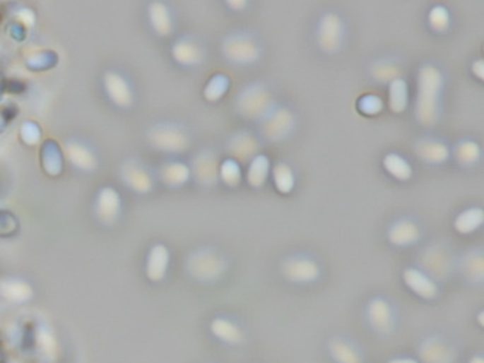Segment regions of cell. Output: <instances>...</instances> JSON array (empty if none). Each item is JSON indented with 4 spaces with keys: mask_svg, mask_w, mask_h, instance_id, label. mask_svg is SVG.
<instances>
[{
    "mask_svg": "<svg viewBox=\"0 0 484 363\" xmlns=\"http://www.w3.org/2000/svg\"><path fill=\"white\" fill-rule=\"evenodd\" d=\"M232 85V80L226 73H215L212 74L206 84L203 85L202 95L208 102H219L222 98L226 97Z\"/></svg>",
    "mask_w": 484,
    "mask_h": 363,
    "instance_id": "36",
    "label": "cell"
},
{
    "mask_svg": "<svg viewBox=\"0 0 484 363\" xmlns=\"http://www.w3.org/2000/svg\"><path fill=\"white\" fill-rule=\"evenodd\" d=\"M159 179L171 189H179L185 186L192 179L189 163L179 159H171L165 162L159 167Z\"/></svg>",
    "mask_w": 484,
    "mask_h": 363,
    "instance_id": "22",
    "label": "cell"
},
{
    "mask_svg": "<svg viewBox=\"0 0 484 363\" xmlns=\"http://www.w3.org/2000/svg\"><path fill=\"white\" fill-rule=\"evenodd\" d=\"M447 77L435 60H425L418 67L413 115L419 125L435 128L443 115Z\"/></svg>",
    "mask_w": 484,
    "mask_h": 363,
    "instance_id": "1",
    "label": "cell"
},
{
    "mask_svg": "<svg viewBox=\"0 0 484 363\" xmlns=\"http://www.w3.org/2000/svg\"><path fill=\"white\" fill-rule=\"evenodd\" d=\"M402 280L415 295L425 301H432L439 295L437 282L418 266L405 267L402 271Z\"/></svg>",
    "mask_w": 484,
    "mask_h": 363,
    "instance_id": "17",
    "label": "cell"
},
{
    "mask_svg": "<svg viewBox=\"0 0 484 363\" xmlns=\"http://www.w3.org/2000/svg\"><path fill=\"white\" fill-rule=\"evenodd\" d=\"M121 212V198L117 189L112 186H104L98 191L95 199V215L104 225H112L117 222Z\"/></svg>",
    "mask_w": 484,
    "mask_h": 363,
    "instance_id": "20",
    "label": "cell"
},
{
    "mask_svg": "<svg viewBox=\"0 0 484 363\" xmlns=\"http://www.w3.org/2000/svg\"><path fill=\"white\" fill-rule=\"evenodd\" d=\"M26 26H23L22 23H19V22H12L11 25H9V28H8V33L13 37V39H16V40H23V39H26Z\"/></svg>",
    "mask_w": 484,
    "mask_h": 363,
    "instance_id": "44",
    "label": "cell"
},
{
    "mask_svg": "<svg viewBox=\"0 0 484 363\" xmlns=\"http://www.w3.org/2000/svg\"><path fill=\"white\" fill-rule=\"evenodd\" d=\"M483 149L480 142L473 136H461L450 145V159L463 169H471L481 162Z\"/></svg>",
    "mask_w": 484,
    "mask_h": 363,
    "instance_id": "18",
    "label": "cell"
},
{
    "mask_svg": "<svg viewBox=\"0 0 484 363\" xmlns=\"http://www.w3.org/2000/svg\"><path fill=\"white\" fill-rule=\"evenodd\" d=\"M261 139L256 131L249 128H242L230 133L226 141L225 150L228 157H232L237 162H249L257 153L261 152Z\"/></svg>",
    "mask_w": 484,
    "mask_h": 363,
    "instance_id": "12",
    "label": "cell"
},
{
    "mask_svg": "<svg viewBox=\"0 0 484 363\" xmlns=\"http://www.w3.org/2000/svg\"><path fill=\"white\" fill-rule=\"evenodd\" d=\"M420 357L425 363H451V347L440 336H430L420 346Z\"/></svg>",
    "mask_w": 484,
    "mask_h": 363,
    "instance_id": "32",
    "label": "cell"
},
{
    "mask_svg": "<svg viewBox=\"0 0 484 363\" xmlns=\"http://www.w3.org/2000/svg\"><path fill=\"white\" fill-rule=\"evenodd\" d=\"M171 56L181 67L192 69L205 61L206 50L201 39L192 35H184L174 42L171 47Z\"/></svg>",
    "mask_w": 484,
    "mask_h": 363,
    "instance_id": "14",
    "label": "cell"
},
{
    "mask_svg": "<svg viewBox=\"0 0 484 363\" xmlns=\"http://www.w3.org/2000/svg\"><path fill=\"white\" fill-rule=\"evenodd\" d=\"M211 331L219 340L228 345H237L243 340V332L240 326L226 316H216L211 322Z\"/></svg>",
    "mask_w": 484,
    "mask_h": 363,
    "instance_id": "34",
    "label": "cell"
},
{
    "mask_svg": "<svg viewBox=\"0 0 484 363\" xmlns=\"http://www.w3.org/2000/svg\"><path fill=\"white\" fill-rule=\"evenodd\" d=\"M244 179V172L242 167V163L232 159L225 157L220 160L219 165V184H222L230 189L239 188Z\"/></svg>",
    "mask_w": 484,
    "mask_h": 363,
    "instance_id": "37",
    "label": "cell"
},
{
    "mask_svg": "<svg viewBox=\"0 0 484 363\" xmlns=\"http://www.w3.org/2000/svg\"><path fill=\"white\" fill-rule=\"evenodd\" d=\"M416 157L429 166H442L450 160V145L437 135H422L413 142Z\"/></svg>",
    "mask_w": 484,
    "mask_h": 363,
    "instance_id": "13",
    "label": "cell"
},
{
    "mask_svg": "<svg viewBox=\"0 0 484 363\" xmlns=\"http://www.w3.org/2000/svg\"><path fill=\"white\" fill-rule=\"evenodd\" d=\"M484 223V209L480 205H470L461 209L453 219V229L461 236H468L481 229Z\"/></svg>",
    "mask_w": 484,
    "mask_h": 363,
    "instance_id": "28",
    "label": "cell"
},
{
    "mask_svg": "<svg viewBox=\"0 0 484 363\" xmlns=\"http://www.w3.org/2000/svg\"><path fill=\"white\" fill-rule=\"evenodd\" d=\"M388 363H419V362L412 357H396V359L389 360Z\"/></svg>",
    "mask_w": 484,
    "mask_h": 363,
    "instance_id": "48",
    "label": "cell"
},
{
    "mask_svg": "<svg viewBox=\"0 0 484 363\" xmlns=\"http://www.w3.org/2000/svg\"><path fill=\"white\" fill-rule=\"evenodd\" d=\"M329 349L337 363H362L358 349L346 338L331 339Z\"/></svg>",
    "mask_w": 484,
    "mask_h": 363,
    "instance_id": "38",
    "label": "cell"
},
{
    "mask_svg": "<svg viewBox=\"0 0 484 363\" xmlns=\"http://www.w3.org/2000/svg\"><path fill=\"white\" fill-rule=\"evenodd\" d=\"M365 315L370 326L378 333H389L395 326V308L391 301L382 295H377L370 299Z\"/></svg>",
    "mask_w": 484,
    "mask_h": 363,
    "instance_id": "15",
    "label": "cell"
},
{
    "mask_svg": "<svg viewBox=\"0 0 484 363\" xmlns=\"http://www.w3.org/2000/svg\"><path fill=\"white\" fill-rule=\"evenodd\" d=\"M149 143L160 152L182 153L191 145V133L185 125L174 121H165L153 125L148 132Z\"/></svg>",
    "mask_w": 484,
    "mask_h": 363,
    "instance_id": "8",
    "label": "cell"
},
{
    "mask_svg": "<svg viewBox=\"0 0 484 363\" xmlns=\"http://www.w3.org/2000/svg\"><path fill=\"white\" fill-rule=\"evenodd\" d=\"M470 71L478 81H483L484 80V60L481 57L474 59L470 64Z\"/></svg>",
    "mask_w": 484,
    "mask_h": 363,
    "instance_id": "47",
    "label": "cell"
},
{
    "mask_svg": "<svg viewBox=\"0 0 484 363\" xmlns=\"http://www.w3.org/2000/svg\"><path fill=\"white\" fill-rule=\"evenodd\" d=\"M64 155L77 169L83 172H94L97 167V159L93 150L80 141H67L64 145Z\"/></svg>",
    "mask_w": 484,
    "mask_h": 363,
    "instance_id": "29",
    "label": "cell"
},
{
    "mask_svg": "<svg viewBox=\"0 0 484 363\" xmlns=\"http://www.w3.org/2000/svg\"><path fill=\"white\" fill-rule=\"evenodd\" d=\"M0 88L2 93H11V94H22L26 90V84L19 78H5L0 83Z\"/></svg>",
    "mask_w": 484,
    "mask_h": 363,
    "instance_id": "43",
    "label": "cell"
},
{
    "mask_svg": "<svg viewBox=\"0 0 484 363\" xmlns=\"http://www.w3.org/2000/svg\"><path fill=\"white\" fill-rule=\"evenodd\" d=\"M270 179L280 195H290L297 185L295 169L285 159H278L271 165Z\"/></svg>",
    "mask_w": 484,
    "mask_h": 363,
    "instance_id": "25",
    "label": "cell"
},
{
    "mask_svg": "<svg viewBox=\"0 0 484 363\" xmlns=\"http://www.w3.org/2000/svg\"><path fill=\"white\" fill-rule=\"evenodd\" d=\"M220 157L212 148H203L192 157L189 167L192 179L202 188H215L219 185Z\"/></svg>",
    "mask_w": 484,
    "mask_h": 363,
    "instance_id": "11",
    "label": "cell"
},
{
    "mask_svg": "<svg viewBox=\"0 0 484 363\" xmlns=\"http://www.w3.org/2000/svg\"><path fill=\"white\" fill-rule=\"evenodd\" d=\"M468 363H484V359L481 356H474L470 359Z\"/></svg>",
    "mask_w": 484,
    "mask_h": 363,
    "instance_id": "49",
    "label": "cell"
},
{
    "mask_svg": "<svg viewBox=\"0 0 484 363\" xmlns=\"http://www.w3.org/2000/svg\"><path fill=\"white\" fill-rule=\"evenodd\" d=\"M273 85L261 78L252 80L242 85L235 98L236 114L252 122H259L277 104Z\"/></svg>",
    "mask_w": 484,
    "mask_h": 363,
    "instance_id": "3",
    "label": "cell"
},
{
    "mask_svg": "<svg viewBox=\"0 0 484 363\" xmlns=\"http://www.w3.org/2000/svg\"><path fill=\"white\" fill-rule=\"evenodd\" d=\"M386 240L396 249L416 246L423 239V227L413 215H401L389 222L385 232Z\"/></svg>",
    "mask_w": 484,
    "mask_h": 363,
    "instance_id": "9",
    "label": "cell"
},
{
    "mask_svg": "<svg viewBox=\"0 0 484 363\" xmlns=\"http://www.w3.org/2000/svg\"><path fill=\"white\" fill-rule=\"evenodd\" d=\"M314 44L326 56L338 54L348 39V23L337 9L322 11L314 23Z\"/></svg>",
    "mask_w": 484,
    "mask_h": 363,
    "instance_id": "4",
    "label": "cell"
},
{
    "mask_svg": "<svg viewBox=\"0 0 484 363\" xmlns=\"http://www.w3.org/2000/svg\"><path fill=\"white\" fill-rule=\"evenodd\" d=\"M382 167L398 182H408L413 177V166L411 160L399 152H386L382 157Z\"/></svg>",
    "mask_w": 484,
    "mask_h": 363,
    "instance_id": "30",
    "label": "cell"
},
{
    "mask_svg": "<svg viewBox=\"0 0 484 363\" xmlns=\"http://www.w3.org/2000/svg\"><path fill=\"white\" fill-rule=\"evenodd\" d=\"M271 160L270 157L260 152L254 157H252L247 162L244 179L247 182V185L253 189H261L266 186L267 180L270 179V172H271Z\"/></svg>",
    "mask_w": 484,
    "mask_h": 363,
    "instance_id": "27",
    "label": "cell"
},
{
    "mask_svg": "<svg viewBox=\"0 0 484 363\" xmlns=\"http://www.w3.org/2000/svg\"><path fill=\"white\" fill-rule=\"evenodd\" d=\"M171 254L165 244H155L148 253L146 274L152 281L163 280L170 267Z\"/></svg>",
    "mask_w": 484,
    "mask_h": 363,
    "instance_id": "31",
    "label": "cell"
},
{
    "mask_svg": "<svg viewBox=\"0 0 484 363\" xmlns=\"http://www.w3.org/2000/svg\"><path fill=\"white\" fill-rule=\"evenodd\" d=\"M358 111H361L367 117H375L384 111L385 101L377 94H364L358 100Z\"/></svg>",
    "mask_w": 484,
    "mask_h": 363,
    "instance_id": "40",
    "label": "cell"
},
{
    "mask_svg": "<svg viewBox=\"0 0 484 363\" xmlns=\"http://www.w3.org/2000/svg\"><path fill=\"white\" fill-rule=\"evenodd\" d=\"M148 20L152 30L160 37H168L174 33V13L171 8L164 2H152L148 6Z\"/></svg>",
    "mask_w": 484,
    "mask_h": 363,
    "instance_id": "23",
    "label": "cell"
},
{
    "mask_svg": "<svg viewBox=\"0 0 484 363\" xmlns=\"http://www.w3.org/2000/svg\"><path fill=\"white\" fill-rule=\"evenodd\" d=\"M105 93L108 98L121 108H128L134 101L132 90L128 84V81L115 71H107L102 80Z\"/></svg>",
    "mask_w": 484,
    "mask_h": 363,
    "instance_id": "21",
    "label": "cell"
},
{
    "mask_svg": "<svg viewBox=\"0 0 484 363\" xmlns=\"http://www.w3.org/2000/svg\"><path fill=\"white\" fill-rule=\"evenodd\" d=\"M19 136H20V141L28 145V146H35L40 142L42 136H43V131L39 125V122L36 121H32V119H28L25 121L22 125H20V129H19Z\"/></svg>",
    "mask_w": 484,
    "mask_h": 363,
    "instance_id": "41",
    "label": "cell"
},
{
    "mask_svg": "<svg viewBox=\"0 0 484 363\" xmlns=\"http://www.w3.org/2000/svg\"><path fill=\"white\" fill-rule=\"evenodd\" d=\"M122 179L135 194L146 195L152 191L153 180L150 173L136 162L125 163L122 169Z\"/></svg>",
    "mask_w": 484,
    "mask_h": 363,
    "instance_id": "26",
    "label": "cell"
},
{
    "mask_svg": "<svg viewBox=\"0 0 484 363\" xmlns=\"http://www.w3.org/2000/svg\"><path fill=\"white\" fill-rule=\"evenodd\" d=\"M426 23L433 33L444 35L446 32H449L453 23L450 9L443 4L432 5L426 13Z\"/></svg>",
    "mask_w": 484,
    "mask_h": 363,
    "instance_id": "35",
    "label": "cell"
},
{
    "mask_svg": "<svg viewBox=\"0 0 484 363\" xmlns=\"http://www.w3.org/2000/svg\"><path fill=\"white\" fill-rule=\"evenodd\" d=\"M18 114H19V107H18L16 104H13V102L6 104V105L4 107V109L0 111V117L4 118V121H5L6 124H8L9 121L15 119V118L18 117Z\"/></svg>",
    "mask_w": 484,
    "mask_h": 363,
    "instance_id": "46",
    "label": "cell"
},
{
    "mask_svg": "<svg viewBox=\"0 0 484 363\" xmlns=\"http://www.w3.org/2000/svg\"><path fill=\"white\" fill-rule=\"evenodd\" d=\"M6 125H8V124L4 121V118H2V117H0V132H4V131H5Z\"/></svg>",
    "mask_w": 484,
    "mask_h": 363,
    "instance_id": "50",
    "label": "cell"
},
{
    "mask_svg": "<svg viewBox=\"0 0 484 363\" xmlns=\"http://www.w3.org/2000/svg\"><path fill=\"white\" fill-rule=\"evenodd\" d=\"M388 88V108L391 109V112L394 114H403L408 107H409V100H411V94H409V84L406 81L405 77L396 78L392 83H389L386 85Z\"/></svg>",
    "mask_w": 484,
    "mask_h": 363,
    "instance_id": "33",
    "label": "cell"
},
{
    "mask_svg": "<svg viewBox=\"0 0 484 363\" xmlns=\"http://www.w3.org/2000/svg\"><path fill=\"white\" fill-rule=\"evenodd\" d=\"M461 275L471 284L484 281V249L481 246L470 247L456 261Z\"/></svg>",
    "mask_w": 484,
    "mask_h": 363,
    "instance_id": "19",
    "label": "cell"
},
{
    "mask_svg": "<svg viewBox=\"0 0 484 363\" xmlns=\"http://www.w3.org/2000/svg\"><path fill=\"white\" fill-rule=\"evenodd\" d=\"M297 128L295 111L284 104L277 102L273 109L257 122V135L261 142L278 143L288 139Z\"/></svg>",
    "mask_w": 484,
    "mask_h": 363,
    "instance_id": "6",
    "label": "cell"
},
{
    "mask_svg": "<svg viewBox=\"0 0 484 363\" xmlns=\"http://www.w3.org/2000/svg\"><path fill=\"white\" fill-rule=\"evenodd\" d=\"M454 258L451 249L444 242H433L427 244L419 257V268L430 275L435 281L449 274Z\"/></svg>",
    "mask_w": 484,
    "mask_h": 363,
    "instance_id": "10",
    "label": "cell"
},
{
    "mask_svg": "<svg viewBox=\"0 0 484 363\" xmlns=\"http://www.w3.org/2000/svg\"><path fill=\"white\" fill-rule=\"evenodd\" d=\"M219 52L223 60L230 66L249 67L261 60L264 46L256 32L235 29L222 37Z\"/></svg>",
    "mask_w": 484,
    "mask_h": 363,
    "instance_id": "2",
    "label": "cell"
},
{
    "mask_svg": "<svg viewBox=\"0 0 484 363\" xmlns=\"http://www.w3.org/2000/svg\"><path fill=\"white\" fill-rule=\"evenodd\" d=\"M59 63V56L52 50H39L26 57L25 64L30 71L52 70Z\"/></svg>",
    "mask_w": 484,
    "mask_h": 363,
    "instance_id": "39",
    "label": "cell"
},
{
    "mask_svg": "<svg viewBox=\"0 0 484 363\" xmlns=\"http://www.w3.org/2000/svg\"><path fill=\"white\" fill-rule=\"evenodd\" d=\"M225 6L229 8L232 12L243 13L244 11L249 9L250 2L249 0H225Z\"/></svg>",
    "mask_w": 484,
    "mask_h": 363,
    "instance_id": "45",
    "label": "cell"
},
{
    "mask_svg": "<svg viewBox=\"0 0 484 363\" xmlns=\"http://www.w3.org/2000/svg\"><path fill=\"white\" fill-rule=\"evenodd\" d=\"M225 253L213 246H201L187 258V270L199 282H215L228 271Z\"/></svg>",
    "mask_w": 484,
    "mask_h": 363,
    "instance_id": "5",
    "label": "cell"
},
{
    "mask_svg": "<svg viewBox=\"0 0 484 363\" xmlns=\"http://www.w3.org/2000/svg\"><path fill=\"white\" fill-rule=\"evenodd\" d=\"M367 71L371 81L386 87L394 80L403 77V61L395 54H382L370 61Z\"/></svg>",
    "mask_w": 484,
    "mask_h": 363,
    "instance_id": "16",
    "label": "cell"
},
{
    "mask_svg": "<svg viewBox=\"0 0 484 363\" xmlns=\"http://www.w3.org/2000/svg\"><path fill=\"white\" fill-rule=\"evenodd\" d=\"M20 223L15 213L0 210V237H11L19 232Z\"/></svg>",
    "mask_w": 484,
    "mask_h": 363,
    "instance_id": "42",
    "label": "cell"
},
{
    "mask_svg": "<svg viewBox=\"0 0 484 363\" xmlns=\"http://www.w3.org/2000/svg\"><path fill=\"white\" fill-rule=\"evenodd\" d=\"M40 165L43 172L50 177H57L64 169V152L53 138L46 139L40 148Z\"/></svg>",
    "mask_w": 484,
    "mask_h": 363,
    "instance_id": "24",
    "label": "cell"
},
{
    "mask_svg": "<svg viewBox=\"0 0 484 363\" xmlns=\"http://www.w3.org/2000/svg\"><path fill=\"white\" fill-rule=\"evenodd\" d=\"M280 274L295 285H309L319 280L322 270L319 261L309 253L295 251L280 261Z\"/></svg>",
    "mask_w": 484,
    "mask_h": 363,
    "instance_id": "7",
    "label": "cell"
}]
</instances>
